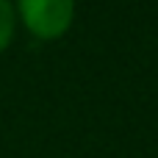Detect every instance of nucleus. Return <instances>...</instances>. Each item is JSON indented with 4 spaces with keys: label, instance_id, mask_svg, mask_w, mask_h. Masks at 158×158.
I'll use <instances>...</instances> for the list:
<instances>
[{
    "label": "nucleus",
    "instance_id": "f257e3e1",
    "mask_svg": "<svg viewBox=\"0 0 158 158\" xmlns=\"http://www.w3.org/2000/svg\"><path fill=\"white\" fill-rule=\"evenodd\" d=\"M17 22L39 42L61 39L75 19V0H14Z\"/></svg>",
    "mask_w": 158,
    "mask_h": 158
},
{
    "label": "nucleus",
    "instance_id": "f03ea898",
    "mask_svg": "<svg viewBox=\"0 0 158 158\" xmlns=\"http://www.w3.org/2000/svg\"><path fill=\"white\" fill-rule=\"evenodd\" d=\"M14 31H17V11L11 0H0V53L14 42Z\"/></svg>",
    "mask_w": 158,
    "mask_h": 158
}]
</instances>
